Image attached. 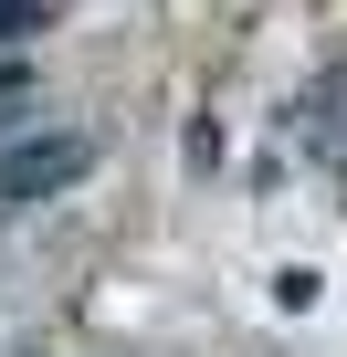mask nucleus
Instances as JSON below:
<instances>
[{
    "mask_svg": "<svg viewBox=\"0 0 347 357\" xmlns=\"http://www.w3.org/2000/svg\"><path fill=\"white\" fill-rule=\"evenodd\" d=\"M84 168H95V137H74V126L11 137V147H0V200H53V190H74Z\"/></svg>",
    "mask_w": 347,
    "mask_h": 357,
    "instance_id": "obj_1",
    "label": "nucleus"
},
{
    "mask_svg": "<svg viewBox=\"0 0 347 357\" xmlns=\"http://www.w3.org/2000/svg\"><path fill=\"white\" fill-rule=\"evenodd\" d=\"M11 95H32V74H22V63H0V105H11Z\"/></svg>",
    "mask_w": 347,
    "mask_h": 357,
    "instance_id": "obj_3",
    "label": "nucleus"
},
{
    "mask_svg": "<svg viewBox=\"0 0 347 357\" xmlns=\"http://www.w3.org/2000/svg\"><path fill=\"white\" fill-rule=\"evenodd\" d=\"M43 11H53V0H0V43H22V32H43Z\"/></svg>",
    "mask_w": 347,
    "mask_h": 357,
    "instance_id": "obj_2",
    "label": "nucleus"
}]
</instances>
